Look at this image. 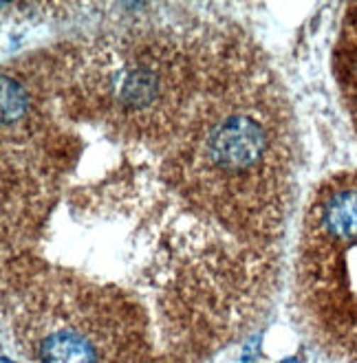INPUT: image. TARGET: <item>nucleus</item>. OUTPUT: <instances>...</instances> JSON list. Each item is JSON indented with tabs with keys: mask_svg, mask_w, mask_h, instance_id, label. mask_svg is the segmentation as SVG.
Segmentation results:
<instances>
[{
	"mask_svg": "<svg viewBox=\"0 0 357 363\" xmlns=\"http://www.w3.org/2000/svg\"><path fill=\"white\" fill-rule=\"evenodd\" d=\"M29 67L93 128L115 163L101 167L126 194L97 207L117 220L3 260L13 277L82 249L5 284L27 348L161 363L157 313L167 348L187 363L249 324L276 282L293 174L287 101L249 35L221 18L143 7ZM5 157L95 185L27 152Z\"/></svg>",
	"mask_w": 357,
	"mask_h": 363,
	"instance_id": "obj_1",
	"label": "nucleus"
},
{
	"mask_svg": "<svg viewBox=\"0 0 357 363\" xmlns=\"http://www.w3.org/2000/svg\"><path fill=\"white\" fill-rule=\"evenodd\" d=\"M313 247L357 245V179L331 185L309 211Z\"/></svg>",
	"mask_w": 357,
	"mask_h": 363,
	"instance_id": "obj_2",
	"label": "nucleus"
},
{
	"mask_svg": "<svg viewBox=\"0 0 357 363\" xmlns=\"http://www.w3.org/2000/svg\"><path fill=\"white\" fill-rule=\"evenodd\" d=\"M282 363H298V361H296V359H285Z\"/></svg>",
	"mask_w": 357,
	"mask_h": 363,
	"instance_id": "obj_3",
	"label": "nucleus"
},
{
	"mask_svg": "<svg viewBox=\"0 0 357 363\" xmlns=\"http://www.w3.org/2000/svg\"><path fill=\"white\" fill-rule=\"evenodd\" d=\"M3 363H13V361H9V359L5 357V359H3Z\"/></svg>",
	"mask_w": 357,
	"mask_h": 363,
	"instance_id": "obj_4",
	"label": "nucleus"
},
{
	"mask_svg": "<svg viewBox=\"0 0 357 363\" xmlns=\"http://www.w3.org/2000/svg\"><path fill=\"white\" fill-rule=\"evenodd\" d=\"M355 348H357V333H355Z\"/></svg>",
	"mask_w": 357,
	"mask_h": 363,
	"instance_id": "obj_5",
	"label": "nucleus"
}]
</instances>
